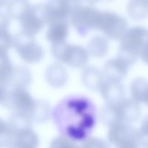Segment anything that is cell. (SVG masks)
<instances>
[{
  "instance_id": "obj_33",
  "label": "cell",
  "mask_w": 148,
  "mask_h": 148,
  "mask_svg": "<svg viewBox=\"0 0 148 148\" xmlns=\"http://www.w3.org/2000/svg\"><path fill=\"white\" fill-rule=\"evenodd\" d=\"M88 4H90V5H94V4H97L98 3L99 1H101V0H85Z\"/></svg>"
},
{
  "instance_id": "obj_28",
  "label": "cell",
  "mask_w": 148,
  "mask_h": 148,
  "mask_svg": "<svg viewBox=\"0 0 148 148\" xmlns=\"http://www.w3.org/2000/svg\"><path fill=\"white\" fill-rule=\"evenodd\" d=\"M81 148H110V146L104 139L90 137L84 140Z\"/></svg>"
},
{
  "instance_id": "obj_26",
  "label": "cell",
  "mask_w": 148,
  "mask_h": 148,
  "mask_svg": "<svg viewBox=\"0 0 148 148\" xmlns=\"http://www.w3.org/2000/svg\"><path fill=\"white\" fill-rule=\"evenodd\" d=\"M12 68L13 65L7 51L0 48V79L5 81L7 84H8V78Z\"/></svg>"
},
{
  "instance_id": "obj_8",
  "label": "cell",
  "mask_w": 148,
  "mask_h": 148,
  "mask_svg": "<svg viewBox=\"0 0 148 148\" xmlns=\"http://www.w3.org/2000/svg\"><path fill=\"white\" fill-rule=\"evenodd\" d=\"M82 6L81 0H50L45 4L47 23L68 20Z\"/></svg>"
},
{
  "instance_id": "obj_25",
  "label": "cell",
  "mask_w": 148,
  "mask_h": 148,
  "mask_svg": "<svg viewBox=\"0 0 148 148\" xmlns=\"http://www.w3.org/2000/svg\"><path fill=\"white\" fill-rule=\"evenodd\" d=\"M101 122L107 126H112L116 123H120L116 111V104H106L100 111Z\"/></svg>"
},
{
  "instance_id": "obj_19",
  "label": "cell",
  "mask_w": 148,
  "mask_h": 148,
  "mask_svg": "<svg viewBox=\"0 0 148 148\" xmlns=\"http://www.w3.org/2000/svg\"><path fill=\"white\" fill-rule=\"evenodd\" d=\"M109 50V42L106 36L96 35L88 44V54L97 58L104 57Z\"/></svg>"
},
{
  "instance_id": "obj_23",
  "label": "cell",
  "mask_w": 148,
  "mask_h": 148,
  "mask_svg": "<svg viewBox=\"0 0 148 148\" xmlns=\"http://www.w3.org/2000/svg\"><path fill=\"white\" fill-rule=\"evenodd\" d=\"M7 4V15L10 18L17 20L31 6L29 0H10Z\"/></svg>"
},
{
  "instance_id": "obj_32",
  "label": "cell",
  "mask_w": 148,
  "mask_h": 148,
  "mask_svg": "<svg viewBox=\"0 0 148 148\" xmlns=\"http://www.w3.org/2000/svg\"><path fill=\"white\" fill-rule=\"evenodd\" d=\"M10 26V18L7 14L0 12V29H9Z\"/></svg>"
},
{
  "instance_id": "obj_2",
  "label": "cell",
  "mask_w": 148,
  "mask_h": 148,
  "mask_svg": "<svg viewBox=\"0 0 148 148\" xmlns=\"http://www.w3.org/2000/svg\"><path fill=\"white\" fill-rule=\"evenodd\" d=\"M147 30L143 26H134L127 31L120 39L118 56L131 65L140 58L146 57L147 49Z\"/></svg>"
},
{
  "instance_id": "obj_12",
  "label": "cell",
  "mask_w": 148,
  "mask_h": 148,
  "mask_svg": "<svg viewBox=\"0 0 148 148\" xmlns=\"http://www.w3.org/2000/svg\"><path fill=\"white\" fill-rule=\"evenodd\" d=\"M116 111L120 123L130 124L139 120L141 117V106L132 99H124L116 104Z\"/></svg>"
},
{
  "instance_id": "obj_34",
  "label": "cell",
  "mask_w": 148,
  "mask_h": 148,
  "mask_svg": "<svg viewBox=\"0 0 148 148\" xmlns=\"http://www.w3.org/2000/svg\"><path fill=\"white\" fill-rule=\"evenodd\" d=\"M7 3V0H0V9L4 7Z\"/></svg>"
},
{
  "instance_id": "obj_20",
  "label": "cell",
  "mask_w": 148,
  "mask_h": 148,
  "mask_svg": "<svg viewBox=\"0 0 148 148\" xmlns=\"http://www.w3.org/2000/svg\"><path fill=\"white\" fill-rule=\"evenodd\" d=\"M8 123L14 133L24 129L31 128L33 124L30 114L25 112L14 111L9 118Z\"/></svg>"
},
{
  "instance_id": "obj_11",
  "label": "cell",
  "mask_w": 148,
  "mask_h": 148,
  "mask_svg": "<svg viewBox=\"0 0 148 148\" xmlns=\"http://www.w3.org/2000/svg\"><path fill=\"white\" fill-rule=\"evenodd\" d=\"M131 65L130 62L119 56L109 59L106 62L102 71L104 80L121 82L127 75Z\"/></svg>"
},
{
  "instance_id": "obj_18",
  "label": "cell",
  "mask_w": 148,
  "mask_h": 148,
  "mask_svg": "<svg viewBox=\"0 0 148 148\" xmlns=\"http://www.w3.org/2000/svg\"><path fill=\"white\" fill-rule=\"evenodd\" d=\"M82 81L84 85L92 91H100L104 81L103 73L94 66L85 68L82 73Z\"/></svg>"
},
{
  "instance_id": "obj_9",
  "label": "cell",
  "mask_w": 148,
  "mask_h": 148,
  "mask_svg": "<svg viewBox=\"0 0 148 148\" xmlns=\"http://www.w3.org/2000/svg\"><path fill=\"white\" fill-rule=\"evenodd\" d=\"M35 101L26 89H9L2 105L14 111L25 112L30 115Z\"/></svg>"
},
{
  "instance_id": "obj_1",
  "label": "cell",
  "mask_w": 148,
  "mask_h": 148,
  "mask_svg": "<svg viewBox=\"0 0 148 148\" xmlns=\"http://www.w3.org/2000/svg\"><path fill=\"white\" fill-rule=\"evenodd\" d=\"M52 118L63 136L72 141L85 140L96 123V107L88 97L69 96L55 106Z\"/></svg>"
},
{
  "instance_id": "obj_5",
  "label": "cell",
  "mask_w": 148,
  "mask_h": 148,
  "mask_svg": "<svg viewBox=\"0 0 148 148\" xmlns=\"http://www.w3.org/2000/svg\"><path fill=\"white\" fill-rule=\"evenodd\" d=\"M101 14L98 9L82 6L71 16V22L79 35L86 36L91 30H98Z\"/></svg>"
},
{
  "instance_id": "obj_7",
  "label": "cell",
  "mask_w": 148,
  "mask_h": 148,
  "mask_svg": "<svg viewBox=\"0 0 148 148\" xmlns=\"http://www.w3.org/2000/svg\"><path fill=\"white\" fill-rule=\"evenodd\" d=\"M19 21L22 27V31L35 36L47 23L45 4L30 6Z\"/></svg>"
},
{
  "instance_id": "obj_21",
  "label": "cell",
  "mask_w": 148,
  "mask_h": 148,
  "mask_svg": "<svg viewBox=\"0 0 148 148\" xmlns=\"http://www.w3.org/2000/svg\"><path fill=\"white\" fill-rule=\"evenodd\" d=\"M147 81L143 78H137L130 85V93L132 100L138 103L147 102Z\"/></svg>"
},
{
  "instance_id": "obj_16",
  "label": "cell",
  "mask_w": 148,
  "mask_h": 148,
  "mask_svg": "<svg viewBox=\"0 0 148 148\" xmlns=\"http://www.w3.org/2000/svg\"><path fill=\"white\" fill-rule=\"evenodd\" d=\"M38 136L29 128L16 132L9 148H38Z\"/></svg>"
},
{
  "instance_id": "obj_10",
  "label": "cell",
  "mask_w": 148,
  "mask_h": 148,
  "mask_svg": "<svg viewBox=\"0 0 148 148\" xmlns=\"http://www.w3.org/2000/svg\"><path fill=\"white\" fill-rule=\"evenodd\" d=\"M108 139L116 147L134 139H140L143 144L144 143L140 131L125 123H118L111 126L108 133Z\"/></svg>"
},
{
  "instance_id": "obj_14",
  "label": "cell",
  "mask_w": 148,
  "mask_h": 148,
  "mask_svg": "<svg viewBox=\"0 0 148 148\" xmlns=\"http://www.w3.org/2000/svg\"><path fill=\"white\" fill-rule=\"evenodd\" d=\"M32 75L30 71L24 66H13L12 71L8 78V88L26 89L30 85Z\"/></svg>"
},
{
  "instance_id": "obj_17",
  "label": "cell",
  "mask_w": 148,
  "mask_h": 148,
  "mask_svg": "<svg viewBox=\"0 0 148 148\" xmlns=\"http://www.w3.org/2000/svg\"><path fill=\"white\" fill-rule=\"evenodd\" d=\"M46 38L51 44L64 42L69 33L68 20H59L49 23Z\"/></svg>"
},
{
  "instance_id": "obj_24",
  "label": "cell",
  "mask_w": 148,
  "mask_h": 148,
  "mask_svg": "<svg viewBox=\"0 0 148 148\" xmlns=\"http://www.w3.org/2000/svg\"><path fill=\"white\" fill-rule=\"evenodd\" d=\"M30 115L33 123L34 122L37 123H45L50 118V106L46 101L36 100Z\"/></svg>"
},
{
  "instance_id": "obj_30",
  "label": "cell",
  "mask_w": 148,
  "mask_h": 148,
  "mask_svg": "<svg viewBox=\"0 0 148 148\" xmlns=\"http://www.w3.org/2000/svg\"><path fill=\"white\" fill-rule=\"evenodd\" d=\"M13 44V36L10 34L9 29H0V48L8 51Z\"/></svg>"
},
{
  "instance_id": "obj_6",
  "label": "cell",
  "mask_w": 148,
  "mask_h": 148,
  "mask_svg": "<svg viewBox=\"0 0 148 148\" xmlns=\"http://www.w3.org/2000/svg\"><path fill=\"white\" fill-rule=\"evenodd\" d=\"M128 29V22L124 17L112 12H101L98 30L112 40H120Z\"/></svg>"
},
{
  "instance_id": "obj_15",
  "label": "cell",
  "mask_w": 148,
  "mask_h": 148,
  "mask_svg": "<svg viewBox=\"0 0 148 148\" xmlns=\"http://www.w3.org/2000/svg\"><path fill=\"white\" fill-rule=\"evenodd\" d=\"M45 78L51 86L61 88L67 82L68 72L62 64L55 62L47 68L45 73Z\"/></svg>"
},
{
  "instance_id": "obj_22",
  "label": "cell",
  "mask_w": 148,
  "mask_h": 148,
  "mask_svg": "<svg viewBox=\"0 0 148 148\" xmlns=\"http://www.w3.org/2000/svg\"><path fill=\"white\" fill-rule=\"evenodd\" d=\"M147 0H130L127 5V12L132 20L139 21L147 16Z\"/></svg>"
},
{
  "instance_id": "obj_4",
  "label": "cell",
  "mask_w": 148,
  "mask_h": 148,
  "mask_svg": "<svg viewBox=\"0 0 148 148\" xmlns=\"http://www.w3.org/2000/svg\"><path fill=\"white\" fill-rule=\"evenodd\" d=\"M12 46L20 57L27 63L38 62L43 57V50L36 42L35 36L21 31L13 36Z\"/></svg>"
},
{
  "instance_id": "obj_29",
  "label": "cell",
  "mask_w": 148,
  "mask_h": 148,
  "mask_svg": "<svg viewBox=\"0 0 148 148\" xmlns=\"http://www.w3.org/2000/svg\"><path fill=\"white\" fill-rule=\"evenodd\" d=\"M50 148H79V147L71 139L64 136H59L52 141Z\"/></svg>"
},
{
  "instance_id": "obj_27",
  "label": "cell",
  "mask_w": 148,
  "mask_h": 148,
  "mask_svg": "<svg viewBox=\"0 0 148 148\" xmlns=\"http://www.w3.org/2000/svg\"><path fill=\"white\" fill-rule=\"evenodd\" d=\"M15 133L8 122L0 118V148L9 147L12 142Z\"/></svg>"
},
{
  "instance_id": "obj_31",
  "label": "cell",
  "mask_w": 148,
  "mask_h": 148,
  "mask_svg": "<svg viewBox=\"0 0 148 148\" xmlns=\"http://www.w3.org/2000/svg\"><path fill=\"white\" fill-rule=\"evenodd\" d=\"M9 88L5 81L0 79V104H2L8 93Z\"/></svg>"
},
{
  "instance_id": "obj_13",
  "label": "cell",
  "mask_w": 148,
  "mask_h": 148,
  "mask_svg": "<svg viewBox=\"0 0 148 148\" xmlns=\"http://www.w3.org/2000/svg\"><path fill=\"white\" fill-rule=\"evenodd\" d=\"M99 91L107 104H118L125 99V89L121 82L104 80Z\"/></svg>"
},
{
  "instance_id": "obj_3",
  "label": "cell",
  "mask_w": 148,
  "mask_h": 148,
  "mask_svg": "<svg viewBox=\"0 0 148 148\" xmlns=\"http://www.w3.org/2000/svg\"><path fill=\"white\" fill-rule=\"evenodd\" d=\"M51 49L53 57L72 68H85L89 59L88 51L80 45L70 44L64 41L52 44Z\"/></svg>"
}]
</instances>
